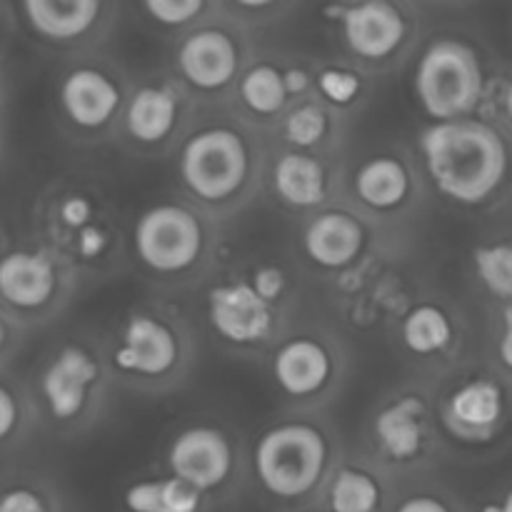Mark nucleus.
<instances>
[{
    "instance_id": "f257e3e1",
    "label": "nucleus",
    "mask_w": 512,
    "mask_h": 512,
    "mask_svg": "<svg viewBox=\"0 0 512 512\" xmlns=\"http://www.w3.org/2000/svg\"><path fill=\"white\" fill-rule=\"evenodd\" d=\"M30 233L73 268L80 283H100L125 268L128 233L108 185L88 173H60L35 193Z\"/></svg>"
},
{
    "instance_id": "f03ea898",
    "label": "nucleus",
    "mask_w": 512,
    "mask_h": 512,
    "mask_svg": "<svg viewBox=\"0 0 512 512\" xmlns=\"http://www.w3.org/2000/svg\"><path fill=\"white\" fill-rule=\"evenodd\" d=\"M265 135L230 113H200L173 153L180 195L218 223L233 218L263 190L268 145Z\"/></svg>"
},
{
    "instance_id": "7ed1b4c3",
    "label": "nucleus",
    "mask_w": 512,
    "mask_h": 512,
    "mask_svg": "<svg viewBox=\"0 0 512 512\" xmlns=\"http://www.w3.org/2000/svg\"><path fill=\"white\" fill-rule=\"evenodd\" d=\"M298 285L275 260H253L245 268L215 275L203 290L205 325L215 343L240 358L268 355L293 328Z\"/></svg>"
},
{
    "instance_id": "20e7f679",
    "label": "nucleus",
    "mask_w": 512,
    "mask_h": 512,
    "mask_svg": "<svg viewBox=\"0 0 512 512\" xmlns=\"http://www.w3.org/2000/svg\"><path fill=\"white\" fill-rule=\"evenodd\" d=\"M413 153L430 193L453 208H488L510 183V143L503 130L483 115L425 123L415 135Z\"/></svg>"
},
{
    "instance_id": "39448f33",
    "label": "nucleus",
    "mask_w": 512,
    "mask_h": 512,
    "mask_svg": "<svg viewBox=\"0 0 512 512\" xmlns=\"http://www.w3.org/2000/svg\"><path fill=\"white\" fill-rule=\"evenodd\" d=\"M38 428L55 438H78L98 425L115 385L108 343L93 333L60 335L35 358L25 378Z\"/></svg>"
},
{
    "instance_id": "423d86ee",
    "label": "nucleus",
    "mask_w": 512,
    "mask_h": 512,
    "mask_svg": "<svg viewBox=\"0 0 512 512\" xmlns=\"http://www.w3.org/2000/svg\"><path fill=\"white\" fill-rule=\"evenodd\" d=\"M340 458V435L328 420L290 413L255 435L248 465L265 503L280 512H303L318 505Z\"/></svg>"
},
{
    "instance_id": "0eeeda50",
    "label": "nucleus",
    "mask_w": 512,
    "mask_h": 512,
    "mask_svg": "<svg viewBox=\"0 0 512 512\" xmlns=\"http://www.w3.org/2000/svg\"><path fill=\"white\" fill-rule=\"evenodd\" d=\"M218 250L220 223L183 195L153 200L130 220V260L158 288L203 283L215 270Z\"/></svg>"
},
{
    "instance_id": "6e6552de",
    "label": "nucleus",
    "mask_w": 512,
    "mask_h": 512,
    "mask_svg": "<svg viewBox=\"0 0 512 512\" xmlns=\"http://www.w3.org/2000/svg\"><path fill=\"white\" fill-rule=\"evenodd\" d=\"M105 343L115 385L140 395H165L180 388L198 355L190 320L160 300L133 305Z\"/></svg>"
},
{
    "instance_id": "1a4fd4ad",
    "label": "nucleus",
    "mask_w": 512,
    "mask_h": 512,
    "mask_svg": "<svg viewBox=\"0 0 512 512\" xmlns=\"http://www.w3.org/2000/svg\"><path fill=\"white\" fill-rule=\"evenodd\" d=\"M363 438L365 455L393 480L433 468L445 450L435 383L413 378L385 390L368 410Z\"/></svg>"
},
{
    "instance_id": "9d476101",
    "label": "nucleus",
    "mask_w": 512,
    "mask_h": 512,
    "mask_svg": "<svg viewBox=\"0 0 512 512\" xmlns=\"http://www.w3.org/2000/svg\"><path fill=\"white\" fill-rule=\"evenodd\" d=\"M130 88L133 80L123 65L100 50L65 60L53 83V115L60 135L80 148L118 138Z\"/></svg>"
},
{
    "instance_id": "9b49d317",
    "label": "nucleus",
    "mask_w": 512,
    "mask_h": 512,
    "mask_svg": "<svg viewBox=\"0 0 512 512\" xmlns=\"http://www.w3.org/2000/svg\"><path fill=\"white\" fill-rule=\"evenodd\" d=\"M80 288L73 268L33 233L0 245V310L28 335L53 325Z\"/></svg>"
},
{
    "instance_id": "f8f14e48",
    "label": "nucleus",
    "mask_w": 512,
    "mask_h": 512,
    "mask_svg": "<svg viewBox=\"0 0 512 512\" xmlns=\"http://www.w3.org/2000/svg\"><path fill=\"white\" fill-rule=\"evenodd\" d=\"M488 95V70L473 40L443 30L420 43L413 65V98L428 123L480 118Z\"/></svg>"
},
{
    "instance_id": "ddd939ff",
    "label": "nucleus",
    "mask_w": 512,
    "mask_h": 512,
    "mask_svg": "<svg viewBox=\"0 0 512 512\" xmlns=\"http://www.w3.org/2000/svg\"><path fill=\"white\" fill-rule=\"evenodd\" d=\"M250 35L253 33L230 18L220 3L218 13L175 40L170 73L200 108H223L255 58Z\"/></svg>"
},
{
    "instance_id": "4468645a",
    "label": "nucleus",
    "mask_w": 512,
    "mask_h": 512,
    "mask_svg": "<svg viewBox=\"0 0 512 512\" xmlns=\"http://www.w3.org/2000/svg\"><path fill=\"white\" fill-rule=\"evenodd\" d=\"M268 373L293 413H315L345 383L348 353L333 330L293 325L268 353Z\"/></svg>"
},
{
    "instance_id": "2eb2a0df",
    "label": "nucleus",
    "mask_w": 512,
    "mask_h": 512,
    "mask_svg": "<svg viewBox=\"0 0 512 512\" xmlns=\"http://www.w3.org/2000/svg\"><path fill=\"white\" fill-rule=\"evenodd\" d=\"M323 18L338 28L345 58L370 75L398 68L420 48V10L415 5L390 0L335 3L323 8Z\"/></svg>"
},
{
    "instance_id": "dca6fc26",
    "label": "nucleus",
    "mask_w": 512,
    "mask_h": 512,
    "mask_svg": "<svg viewBox=\"0 0 512 512\" xmlns=\"http://www.w3.org/2000/svg\"><path fill=\"white\" fill-rule=\"evenodd\" d=\"M428 185L413 150L383 145L360 155L345 170L343 200L353 205L375 228L395 225L418 213Z\"/></svg>"
},
{
    "instance_id": "f3484780",
    "label": "nucleus",
    "mask_w": 512,
    "mask_h": 512,
    "mask_svg": "<svg viewBox=\"0 0 512 512\" xmlns=\"http://www.w3.org/2000/svg\"><path fill=\"white\" fill-rule=\"evenodd\" d=\"M200 115V105L173 73H148L133 80L118 138L138 158L175 153Z\"/></svg>"
},
{
    "instance_id": "a211bd4d",
    "label": "nucleus",
    "mask_w": 512,
    "mask_h": 512,
    "mask_svg": "<svg viewBox=\"0 0 512 512\" xmlns=\"http://www.w3.org/2000/svg\"><path fill=\"white\" fill-rule=\"evenodd\" d=\"M10 28L30 45L65 60L100 50L115 28L120 5L105 0H23L8 3Z\"/></svg>"
},
{
    "instance_id": "6ab92c4d",
    "label": "nucleus",
    "mask_w": 512,
    "mask_h": 512,
    "mask_svg": "<svg viewBox=\"0 0 512 512\" xmlns=\"http://www.w3.org/2000/svg\"><path fill=\"white\" fill-rule=\"evenodd\" d=\"M395 350L415 378L435 380L453 373L465 345V320L443 293L413 295L390 323Z\"/></svg>"
},
{
    "instance_id": "aec40b11",
    "label": "nucleus",
    "mask_w": 512,
    "mask_h": 512,
    "mask_svg": "<svg viewBox=\"0 0 512 512\" xmlns=\"http://www.w3.org/2000/svg\"><path fill=\"white\" fill-rule=\"evenodd\" d=\"M240 443L228 428L195 420L175 430L165 448V473L203 493L210 503L228 498L243 478Z\"/></svg>"
},
{
    "instance_id": "412c9836",
    "label": "nucleus",
    "mask_w": 512,
    "mask_h": 512,
    "mask_svg": "<svg viewBox=\"0 0 512 512\" xmlns=\"http://www.w3.org/2000/svg\"><path fill=\"white\" fill-rule=\"evenodd\" d=\"M375 228L345 200L300 220L295 248L310 273L338 283L378 253Z\"/></svg>"
},
{
    "instance_id": "4be33fe9",
    "label": "nucleus",
    "mask_w": 512,
    "mask_h": 512,
    "mask_svg": "<svg viewBox=\"0 0 512 512\" xmlns=\"http://www.w3.org/2000/svg\"><path fill=\"white\" fill-rule=\"evenodd\" d=\"M435 400L445 448L448 440L458 445L490 443L508 418V390L503 380L485 370L455 368L435 380Z\"/></svg>"
},
{
    "instance_id": "5701e85b",
    "label": "nucleus",
    "mask_w": 512,
    "mask_h": 512,
    "mask_svg": "<svg viewBox=\"0 0 512 512\" xmlns=\"http://www.w3.org/2000/svg\"><path fill=\"white\" fill-rule=\"evenodd\" d=\"M343 188L345 168L338 165V155L305 153L283 145L268 148L263 190L288 213L308 218L343 200Z\"/></svg>"
},
{
    "instance_id": "b1692460",
    "label": "nucleus",
    "mask_w": 512,
    "mask_h": 512,
    "mask_svg": "<svg viewBox=\"0 0 512 512\" xmlns=\"http://www.w3.org/2000/svg\"><path fill=\"white\" fill-rule=\"evenodd\" d=\"M295 103L298 98L288 80V55L255 53L235 85L228 110L258 133L273 135Z\"/></svg>"
},
{
    "instance_id": "393cba45",
    "label": "nucleus",
    "mask_w": 512,
    "mask_h": 512,
    "mask_svg": "<svg viewBox=\"0 0 512 512\" xmlns=\"http://www.w3.org/2000/svg\"><path fill=\"white\" fill-rule=\"evenodd\" d=\"M340 308L360 328H373L380 320L393 323L413 295L403 293V275L393 260H380L378 253L365 260L355 273L333 283Z\"/></svg>"
},
{
    "instance_id": "a878e982",
    "label": "nucleus",
    "mask_w": 512,
    "mask_h": 512,
    "mask_svg": "<svg viewBox=\"0 0 512 512\" xmlns=\"http://www.w3.org/2000/svg\"><path fill=\"white\" fill-rule=\"evenodd\" d=\"M395 503L393 478L368 455H343L330 473L315 510L390 512Z\"/></svg>"
},
{
    "instance_id": "bb28decb",
    "label": "nucleus",
    "mask_w": 512,
    "mask_h": 512,
    "mask_svg": "<svg viewBox=\"0 0 512 512\" xmlns=\"http://www.w3.org/2000/svg\"><path fill=\"white\" fill-rule=\"evenodd\" d=\"M345 123H348V120H343L340 115H335L333 110L325 108L320 100H298V103L285 113V118L280 120L278 128H275V145L305 150V153L340 155Z\"/></svg>"
},
{
    "instance_id": "cd10ccee",
    "label": "nucleus",
    "mask_w": 512,
    "mask_h": 512,
    "mask_svg": "<svg viewBox=\"0 0 512 512\" xmlns=\"http://www.w3.org/2000/svg\"><path fill=\"white\" fill-rule=\"evenodd\" d=\"M370 93H373V75L365 73L353 60H318L313 98L333 110L335 115L350 120L368 105Z\"/></svg>"
},
{
    "instance_id": "c85d7f7f",
    "label": "nucleus",
    "mask_w": 512,
    "mask_h": 512,
    "mask_svg": "<svg viewBox=\"0 0 512 512\" xmlns=\"http://www.w3.org/2000/svg\"><path fill=\"white\" fill-rule=\"evenodd\" d=\"M213 505L203 493L170 473L135 478L120 490L123 512H210Z\"/></svg>"
},
{
    "instance_id": "c756f323",
    "label": "nucleus",
    "mask_w": 512,
    "mask_h": 512,
    "mask_svg": "<svg viewBox=\"0 0 512 512\" xmlns=\"http://www.w3.org/2000/svg\"><path fill=\"white\" fill-rule=\"evenodd\" d=\"M35 430L38 418L28 383L13 370H0V463L18 453Z\"/></svg>"
},
{
    "instance_id": "7c9ffc66",
    "label": "nucleus",
    "mask_w": 512,
    "mask_h": 512,
    "mask_svg": "<svg viewBox=\"0 0 512 512\" xmlns=\"http://www.w3.org/2000/svg\"><path fill=\"white\" fill-rule=\"evenodd\" d=\"M0 512H65V498L50 475L33 468H0Z\"/></svg>"
},
{
    "instance_id": "2f4dec72",
    "label": "nucleus",
    "mask_w": 512,
    "mask_h": 512,
    "mask_svg": "<svg viewBox=\"0 0 512 512\" xmlns=\"http://www.w3.org/2000/svg\"><path fill=\"white\" fill-rule=\"evenodd\" d=\"M470 278L488 298L512 305V238L495 235L470 250Z\"/></svg>"
},
{
    "instance_id": "473e14b6",
    "label": "nucleus",
    "mask_w": 512,
    "mask_h": 512,
    "mask_svg": "<svg viewBox=\"0 0 512 512\" xmlns=\"http://www.w3.org/2000/svg\"><path fill=\"white\" fill-rule=\"evenodd\" d=\"M218 8L220 3H208V0H145L138 5V13L150 28L175 35L178 40L180 35L218 13Z\"/></svg>"
},
{
    "instance_id": "72a5a7b5",
    "label": "nucleus",
    "mask_w": 512,
    "mask_h": 512,
    "mask_svg": "<svg viewBox=\"0 0 512 512\" xmlns=\"http://www.w3.org/2000/svg\"><path fill=\"white\" fill-rule=\"evenodd\" d=\"M390 512H465L455 495L448 490L435 488V485H418V488L405 490L403 495H395V503Z\"/></svg>"
},
{
    "instance_id": "f704fd0d",
    "label": "nucleus",
    "mask_w": 512,
    "mask_h": 512,
    "mask_svg": "<svg viewBox=\"0 0 512 512\" xmlns=\"http://www.w3.org/2000/svg\"><path fill=\"white\" fill-rule=\"evenodd\" d=\"M223 8L230 18L238 20L245 30L253 33L255 28H268V25L280 23L293 10V5L265 0V3H223Z\"/></svg>"
},
{
    "instance_id": "c9c22d12",
    "label": "nucleus",
    "mask_w": 512,
    "mask_h": 512,
    "mask_svg": "<svg viewBox=\"0 0 512 512\" xmlns=\"http://www.w3.org/2000/svg\"><path fill=\"white\" fill-rule=\"evenodd\" d=\"M25 338H28V333L20 330L18 325L0 310V370H10L13 360L18 358V353L23 350Z\"/></svg>"
},
{
    "instance_id": "e433bc0d",
    "label": "nucleus",
    "mask_w": 512,
    "mask_h": 512,
    "mask_svg": "<svg viewBox=\"0 0 512 512\" xmlns=\"http://www.w3.org/2000/svg\"><path fill=\"white\" fill-rule=\"evenodd\" d=\"M495 360L512 375V305H500L498 335H495Z\"/></svg>"
},
{
    "instance_id": "4c0bfd02",
    "label": "nucleus",
    "mask_w": 512,
    "mask_h": 512,
    "mask_svg": "<svg viewBox=\"0 0 512 512\" xmlns=\"http://www.w3.org/2000/svg\"><path fill=\"white\" fill-rule=\"evenodd\" d=\"M498 105H500V110H503L505 120H508V123L512 125V78L505 80L503 90H500Z\"/></svg>"
},
{
    "instance_id": "58836bf2",
    "label": "nucleus",
    "mask_w": 512,
    "mask_h": 512,
    "mask_svg": "<svg viewBox=\"0 0 512 512\" xmlns=\"http://www.w3.org/2000/svg\"><path fill=\"white\" fill-rule=\"evenodd\" d=\"M5 103H8V75H5L3 55H0V115H3Z\"/></svg>"
},
{
    "instance_id": "ea45409f",
    "label": "nucleus",
    "mask_w": 512,
    "mask_h": 512,
    "mask_svg": "<svg viewBox=\"0 0 512 512\" xmlns=\"http://www.w3.org/2000/svg\"><path fill=\"white\" fill-rule=\"evenodd\" d=\"M10 28V15H8V3H0V48H3V35ZM3 55V50H0Z\"/></svg>"
},
{
    "instance_id": "a19ab883",
    "label": "nucleus",
    "mask_w": 512,
    "mask_h": 512,
    "mask_svg": "<svg viewBox=\"0 0 512 512\" xmlns=\"http://www.w3.org/2000/svg\"><path fill=\"white\" fill-rule=\"evenodd\" d=\"M493 505H495V510H498V512H512V488L503 495V498L495 500Z\"/></svg>"
},
{
    "instance_id": "79ce46f5",
    "label": "nucleus",
    "mask_w": 512,
    "mask_h": 512,
    "mask_svg": "<svg viewBox=\"0 0 512 512\" xmlns=\"http://www.w3.org/2000/svg\"><path fill=\"white\" fill-rule=\"evenodd\" d=\"M3 150H5V120L0 115V158H3Z\"/></svg>"
},
{
    "instance_id": "37998d69",
    "label": "nucleus",
    "mask_w": 512,
    "mask_h": 512,
    "mask_svg": "<svg viewBox=\"0 0 512 512\" xmlns=\"http://www.w3.org/2000/svg\"><path fill=\"white\" fill-rule=\"evenodd\" d=\"M5 243V235H3V230H0V245Z\"/></svg>"
}]
</instances>
